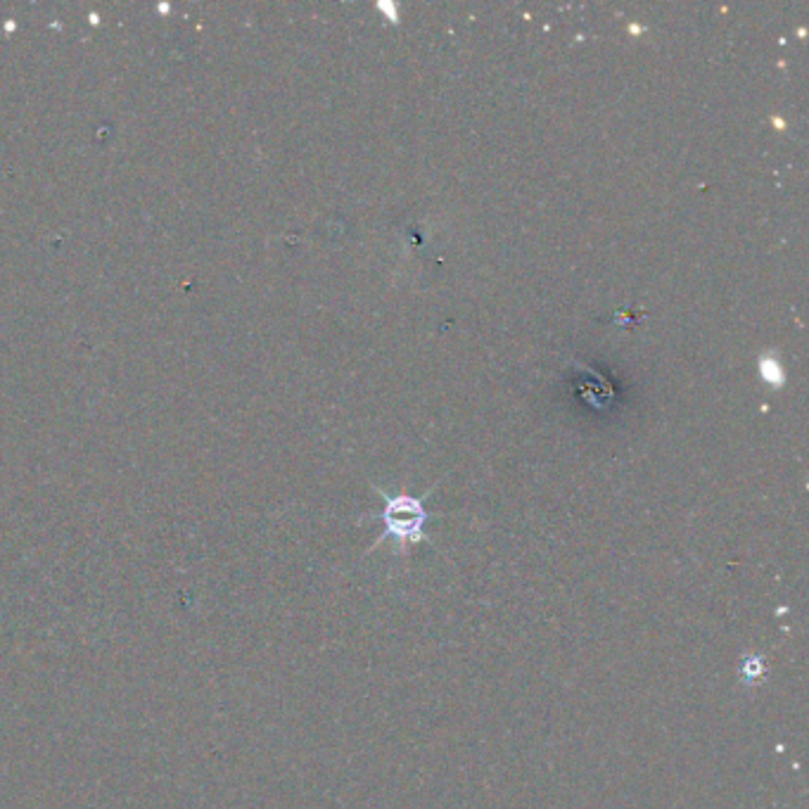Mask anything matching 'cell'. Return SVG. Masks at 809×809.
Returning a JSON list of instances; mask_svg holds the SVG:
<instances>
[{
  "mask_svg": "<svg viewBox=\"0 0 809 809\" xmlns=\"http://www.w3.org/2000/svg\"><path fill=\"white\" fill-rule=\"evenodd\" d=\"M385 511H382V525L385 532L375 541L373 546H380L387 537L397 539V553H406L413 544H420L425 539V522H428V511H425L423 499L409 494H385Z\"/></svg>",
  "mask_w": 809,
  "mask_h": 809,
  "instance_id": "cell-1",
  "label": "cell"
},
{
  "mask_svg": "<svg viewBox=\"0 0 809 809\" xmlns=\"http://www.w3.org/2000/svg\"><path fill=\"white\" fill-rule=\"evenodd\" d=\"M760 373H762V378L767 380L769 385H774V387H781L783 382H786V373H783V368L779 366V361L772 359V356H762Z\"/></svg>",
  "mask_w": 809,
  "mask_h": 809,
  "instance_id": "cell-2",
  "label": "cell"
},
{
  "mask_svg": "<svg viewBox=\"0 0 809 809\" xmlns=\"http://www.w3.org/2000/svg\"><path fill=\"white\" fill-rule=\"evenodd\" d=\"M741 674H743V679L748 681V684H755V681L764 674L762 660L757 658V655H748V658H745V662L741 665Z\"/></svg>",
  "mask_w": 809,
  "mask_h": 809,
  "instance_id": "cell-3",
  "label": "cell"
}]
</instances>
